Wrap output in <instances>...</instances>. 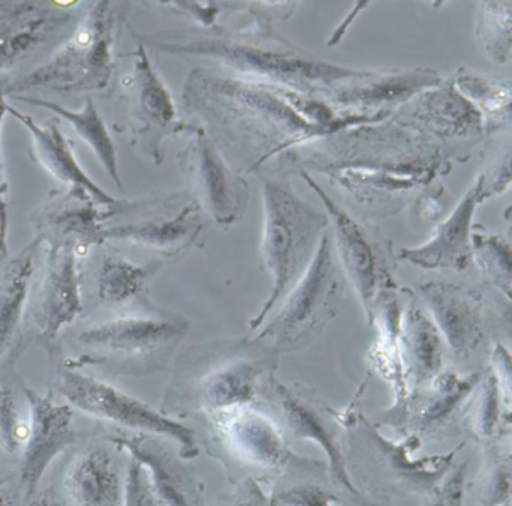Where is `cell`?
<instances>
[{"label": "cell", "instance_id": "6da1fadb", "mask_svg": "<svg viewBox=\"0 0 512 506\" xmlns=\"http://www.w3.org/2000/svg\"><path fill=\"white\" fill-rule=\"evenodd\" d=\"M182 103L242 176L289 175L287 161L299 149L343 128L380 122L338 115L320 98L205 67L187 77Z\"/></svg>", "mask_w": 512, "mask_h": 506}, {"label": "cell", "instance_id": "7a4b0ae2", "mask_svg": "<svg viewBox=\"0 0 512 506\" xmlns=\"http://www.w3.org/2000/svg\"><path fill=\"white\" fill-rule=\"evenodd\" d=\"M451 160L442 146L388 118L343 128L299 149L287 170L328 176L349 194L356 217L370 221L398 214L449 172Z\"/></svg>", "mask_w": 512, "mask_h": 506}, {"label": "cell", "instance_id": "3957f363", "mask_svg": "<svg viewBox=\"0 0 512 506\" xmlns=\"http://www.w3.org/2000/svg\"><path fill=\"white\" fill-rule=\"evenodd\" d=\"M235 26L134 34L137 43L164 55L203 62L251 82L283 86L325 100L329 92L362 76L367 68L344 67L319 58L275 34L265 5H248Z\"/></svg>", "mask_w": 512, "mask_h": 506}, {"label": "cell", "instance_id": "277c9868", "mask_svg": "<svg viewBox=\"0 0 512 506\" xmlns=\"http://www.w3.org/2000/svg\"><path fill=\"white\" fill-rule=\"evenodd\" d=\"M365 383L346 410L334 412L343 433V452L347 472L364 496L389 503L394 497H425L443 481L454 467L464 442L446 454L416 457L421 440L403 436L391 440L379 431V425L365 418L361 397Z\"/></svg>", "mask_w": 512, "mask_h": 506}, {"label": "cell", "instance_id": "5b68a950", "mask_svg": "<svg viewBox=\"0 0 512 506\" xmlns=\"http://www.w3.org/2000/svg\"><path fill=\"white\" fill-rule=\"evenodd\" d=\"M263 229L260 259L272 280L271 292L250 320L251 331L266 322L277 305L304 275L329 229L326 212L308 205L293 190L289 175L263 173Z\"/></svg>", "mask_w": 512, "mask_h": 506}, {"label": "cell", "instance_id": "8992f818", "mask_svg": "<svg viewBox=\"0 0 512 506\" xmlns=\"http://www.w3.org/2000/svg\"><path fill=\"white\" fill-rule=\"evenodd\" d=\"M127 5L94 2L68 40L40 67L7 86V95L49 92L56 95L104 91L116 70V41Z\"/></svg>", "mask_w": 512, "mask_h": 506}, {"label": "cell", "instance_id": "52a82bcc", "mask_svg": "<svg viewBox=\"0 0 512 506\" xmlns=\"http://www.w3.org/2000/svg\"><path fill=\"white\" fill-rule=\"evenodd\" d=\"M184 400L203 416L251 406L274 376L280 355L254 338H226L197 346L188 355Z\"/></svg>", "mask_w": 512, "mask_h": 506}, {"label": "cell", "instance_id": "ba28073f", "mask_svg": "<svg viewBox=\"0 0 512 506\" xmlns=\"http://www.w3.org/2000/svg\"><path fill=\"white\" fill-rule=\"evenodd\" d=\"M203 418L209 452L223 463L232 484L244 478L272 484L290 473L326 466L296 455L277 422L253 406L220 410Z\"/></svg>", "mask_w": 512, "mask_h": 506}, {"label": "cell", "instance_id": "9c48e42d", "mask_svg": "<svg viewBox=\"0 0 512 506\" xmlns=\"http://www.w3.org/2000/svg\"><path fill=\"white\" fill-rule=\"evenodd\" d=\"M346 284L328 229L307 271L263 323L257 340L280 356L310 346L340 311Z\"/></svg>", "mask_w": 512, "mask_h": 506}, {"label": "cell", "instance_id": "30bf717a", "mask_svg": "<svg viewBox=\"0 0 512 506\" xmlns=\"http://www.w3.org/2000/svg\"><path fill=\"white\" fill-rule=\"evenodd\" d=\"M308 187L322 200L331 226L335 256L347 283L355 290L368 325L373 323L377 299L386 290L398 289L394 280L391 242L370 221L341 208L325 188L305 172H299Z\"/></svg>", "mask_w": 512, "mask_h": 506}, {"label": "cell", "instance_id": "8fae6325", "mask_svg": "<svg viewBox=\"0 0 512 506\" xmlns=\"http://www.w3.org/2000/svg\"><path fill=\"white\" fill-rule=\"evenodd\" d=\"M442 335L446 350L461 367H473L488 353L491 332L499 316L490 293L481 287L446 280L422 281L412 290Z\"/></svg>", "mask_w": 512, "mask_h": 506}, {"label": "cell", "instance_id": "7c38bea8", "mask_svg": "<svg viewBox=\"0 0 512 506\" xmlns=\"http://www.w3.org/2000/svg\"><path fill=\"white\" fill-rule=\"evenodd\" d=\"M130 56L133 65L119 83L125 130L134 145L142 148L154 163L161 164L167 140L187 133L191 122L179 118L175 100L155 71L148 49L139 43Z\"/></svg>", "mask_w": 512, "mask_h": 506}, {"label": "cell", "instance_id": "4fadbf2b", "mask_svg": "<svg viewBox=\"0 0 512 506\" xmlns=\"http://www.w3.org/2000/svg\"><path fill=\"white\" fill-rule=\"evenodd\" d=\"M59 388L68 404L86 415L113 422L139 434L172 440L178 443L179 455L184 460L199 455L196 434L190 427L110 383L77 371H65L59 380Z\"/></svg>", "mask_w": 512, "mask_h": 506}, {"label": "cell", "instance_id": "5bb4252c", "mask_svg": "<svg viewBox=\"0 0 512 506\" xmlns=\"http://www.w3.org/2000/svg\"><path fill=\"white\" fill-rule=\"evenodd\" d=\"M185 134L188 140L178 161L188 184L187 193L209 220L220 226H232L247 212V181L230 166L202 125L191 122Z\"/></svg>", "mask_w": 512, "mask_h": 506}, {"label": "cell", "instance_id": "9a60e30c", "mask_svg": "<svg viewBox=\"0 0 512 506\" xmlns=\"http://www.w3.org/2000/svg\"><path fill=\"white\" fill-rule=\"evenodd\" d=\"M262 397L280 419L284 436L316 443L326 455L329 479L340 490L361 496L355 487L343 452V433L335 421L334 410L325 406L319 398L298 385H287L271 376L263 388Z\"/></svg>", "mask_w": 512, "mask_h": 506}, {"label": "cell", "instance_id": "2e32d148", "mask_svg": "<svg viewBox=\"0 0 512 506\" xmlns=\"http://www.w3.org/2000/svg\"><path fill=\"white\" fill-rule=\"evenodd\" d=\"M389 119L433 140L452 158L466 157L464 149L473 148L487 137L481 115L455 89L451 79H443L440 85L416 95Z\"/></svg>", "mask_w": 512, "mask_h": 506}, {"label": "cell", "instance_id": "e0dca14e", "mask_svg": "<svg viewBox=\"0 0 512 506\" xmlns=\"http://www.w3.org/2000/svg\"><path fill=\"white\" fill-rule=\"evenodd\" d=\"M146 203L152 214L131 223L104 227V242H130L164 257H178L205 241L209 218L187 191Z\"/></svg>", "mask_w": 512, "mask_h": 506}, {"label": "cell", "instance_id": "ac0fdd59", "mask_svg": "<svg viewBox=\"0 0 512 506\" xmlns=\"http://www.w3.org/2000/svg\"><path fill=\"white\" fill-rule=\"evenodd\" d=\"M442 82L443 77L431 68H367L362 76L329 92L323 101L338 115L385 121L416 95Z\"/></svg>", "mask_w": 512, "mask_h": 506}, {"label": "cell", "instance_id": "d6986e66", "mask_svg": "<svg viewBox=\"0 0 512 506\" xmlns=\"http://www.w3.org/2000/svg\"><path fill=\"white\" fill-rule=\"evenodd\" d=\"M190 323L176 314L122 316L89 326L77 341L98 355L125 359L166 356L187 335Z\"/></svg>", "mask_w": 512, "mask_h": 506}, {"label": "cell", "instance_id": "ffe728a7", "mask_svg": "<svg viewBox=\"0 0 512 506\" xmlns=\"http://www.w3.org/2000/svg\"><path fill=\"white\" fill-rule=\"evenodd\" d=\"M79 7L73 2H0V76L70 29Z\"/></svg>", "mask_w": 512, "mask_h": 506}, {"label": "cell", "instance_id": "44dd1931", "mask_svg": "<svg viewBox=\"0 0 512 506\" xmlns=\"http://www.w3.org/2000/svg\"><path fill=\"white\" fill-rule=\"evenodd\" d=\"M46 262L29 313L41 337L55 340L82 314L79 254L64 245L46 244Z\"/></svg>", "mask_w": 512, "mask_h": 506}, {"label": "cell", "instance_id": "7402d4cb", "mask_svg": "<svg viewBox=\"0 0 512 506\" xmlns=\"http://www.w3.org/2000/svg\"><path fill=\"white\" fill-rule=\"evenodd\" d=\"M31 418L23 440L20 482L26 496L34 497L53 461L77 439L74 412L70 404L25 388Z\"/></svg>", "mask_w": 512, "mask_h": 506}, {"label": "cell", "instance_id": "603a6c76", "mask_svg": "<svg viewBox=\"0 0 512 506\" xmlns=\"http://www.w3.org/2000/svg\"><path fill=\"white\" fill-rule=\"evenodd\" d=\"M485 181V173H481L463 199L434 227L431 238L419 247L401 248L397 259L425 271L466 272L473 265V217L487 200Z\"/></svg>", "mask_w": 512, "mask_h": 506}, {"label": "cell", "instance_id": "cb8c5ba5", "mask_svg": "<svg viewBox=\"0 0 512 506\" xmlns=\"http://www.w3.org/2000/svg\"><path fill=\"white\" fill-rule=\"evenodd\" d=\"M101 208L82 188L52 191L34 217L38 241L64 245L83 256L95 245L104 244V223L112 211Z\"/></svg>", "mask_w": 512, "mask_h": 506}, {"label": "cell", "instance_id": "d4e9b609", "mask_svg": "<svg viewBox=\"0 0 512 506\" xmlns=\"http://www.w3.org/2000/svg\"><path fill=\"white\" fill-rule=\"evenodd\" d=\"M110 442L142 464L160 506H203V485L161 437L118 434Z\"/></svg>", "mask_w": 512, "mask_h": 506}, {"label": "cell", "instance_id": "484cf974", "mask_svg": "<svg viewBox=\"0 0 512 506\" xmlns=\"http://www.w3.org/2000/svg\"><path fill=\"white\" fill-rule=\"evenodd\" d=\"M481 371L461 376L455 371L443 370L430 383L413 389L404 407L403 436L419 440L436 436L452 424L472 397L481 379Z\"/></svg>", "mask_w": 512, "mask_h": 506}, {"label": "cell", "instance_id": "4316f807", "mask_svg": "<svg viewBox=\"0 0 512 506\" xmlns=\"http://www.w3.org/2000/svg\"><path fill=\"white\" fill-rule=\"evenodd\" d=\"M403 304L398 295V289L386 290L379 296L374 307L373 323H371L379 328V340L368 355L374 370L386 382L391 383L394 391V406L382 413V419L376 425H388L400 433L403 427L404 407L410 394L400 346Z\"/></svg>", "mask_w": 512, "mask_h": 506}, {"label": "cell", "instance_id": "83f0119b", "mask_svg": "<svg viewBox=\"0 0 512 506\" xmlns=\"http://www.w3.org/2000/svg\"><path fill=\"white\" fill-rule=\"evenodd\" d=\"M7 113L16 118L29 131L32 137V157L56 181L64 184L65 188H82L94 197L98 205L110 209L113 215L125 205L124 200L110 196L100 185L95 184L89 178L88 173L76 160L73 146L62 134L61 128L55 121L38 124L31 116L14 109L11 104H8Z\"/></svg>", "mask_w": 512, "mask_h": 506}, {"label": "cell", "instance_id": "f1b7e54d", "mask_svg": "<svg viewBox=\"0 0 512 506\" xmlns=\"http://www.w3.org/2000/svg\"><path fill=\"white\" fill-rule=\"evenodd\" d=\"M400 326L401 356L410 391L430 383L443 371L445 343L424 307L407 289Z\"/></svg>", "mask_w": 512, "mask_h": 506}, {"label": "cell", "instance_id": "f546056e", "mask_svg": "<svg viewBox=\"0 0 512 506\" xmlns=\"http://www.w3.org/2000/svg\"><path fill=\"white\" fill-rule=\"evenodd\" d=\"M65 490L73 506H122L124 482L104 446H89L68 467Z\"/></svg>", "mask_w": 512, "mask_h": 506}, {"label": "cell", "instance_id": "4dcf8cb0", "mask_svg": "<svg viewBox=\"0 0 512 506\" xmlns=\"http://www.w3.org/2000/svg\"><path fill=\"white\" fill-rule=\"evenodd\" d=\"M37 238L0 268V358L13 346L28 310L29 292L35 272Z\"/></svg>", "mask_w": 512, "mask_h": 506}, {"label": "cell", "instance_id": "1f68e13d", "mask_svg": "<svg viewBox=\"0 0 512 506\" xmlns=\"http://www.w3.org/2000/svg\"><path fill=\"white\" fill-rule=\"evenodd\" d=\"M11 98L29 104V106L49 110V112L55 113L59 118L68 122L76 130L77 136L94 152L95 157L100 161L110 179L115 182L116 187L121 190L122 178L121 170H119L118 152H116L112 136H110L109 130H107L106 124H104L103 118H101L91 98H86L80 110L67 109V107L55 103V101L43 97H34V95H13Z\"/></svg>", "mask_w": 512, "mask_h": 506}, {"label": "cell", "instance_id": "d6a6232c", "mask_svg": "<svg viewBox=\"0 0 512 506\" xmlns=\"http://www.w3.org/2000/svg\"><path fill=\"white\" fill-rule=\"evenodd\" d=\"M464 427L467 436L482 446L500 442L511 433V406L503 398L493 371H484L467 401Z\"/></svg>", "mask_w": 512, "mask_h": 506}, {"label": "cell", "instance_id": "836d02e7", "mask_svg": "<svg viewBox=\"0 0 512 506\" xmlns=\"http://www.w3.org/2000/svg\"><path fill=\"white\" fill-rule=\"evenodd\" d=\"M455 89L481 115L487 136L511 124V85L484 73L460 67L451 77Z\"/></svg>", "mask_w": 512, "mask_h": 506}, {"label": "cell", "instance_id": "e575fe53", "mask_svg": "<svg viewBox=\"0 0 512 506\" xmlns=\"http://www.w3.org/2000/svg\"><path fill=\"white\" fill-rule=\"evenodd\" d=\"M160 269L161 263L140 265L121 256H104L95 275L97 298L103 304H127L145 292Z\"/></svg>", "mask_w": 512, "mask_h": 506}, {"label": "cell", "instance_id": "d590c367", "mask_svg": "<svg viewBox=\"0 0 512 506\" xmlns=\"http://www.w3.org/2000/svg\"><path fill=\"white\" fill-rule=\"evenodd\" d=\"M472 260L491 290L511 302V241L502 233L490 232L481 224H473Z\"/></svg>", "mask_w": 512, "mask_h": 506}, {"label": "cell", "instance_id": "8d00e7d4", "mask_svg": "<svg viewBox=\"0 0 512 506\" xmlns=\"http://www.w3.org/2000/svg\"><path fill=\"white\" fill-rule=\"evenodd\" d=\"M478 506H511L512 455L500 442L484 446L481 470L473 484Z\"/></svg>", "mask_w": 512, "mask_h": 506}, {"label": "cell", "instance_id": "74e56055", "mask_svg": "<svg viewBox=\"0 0 512 506\" xmlns=\"http://www.w3.org/2000/svg\"><path fill=\"white\" fill-rule=\"evenodd\" d=\"M476 40L494 64L511 61V2H482L476 7Z\"/></svg>", "mask_w": 512, "mask_h": 506}, {"label": "cell", "instance_id": "f35d334b", "mask_svg": "<svg viewBox=\"0 0 512 506\" xmlns=\"http://www.w3.org/2000/svg\"><path fill=\"white\" fill-rule=\"evenodd\" d=\"M25 433L13 391L0 385V454L13 457L22 452Z\"/></svg>", "mask_w": 512, "mask_h": 506}, {"label": "cell", "instance_id": "ab89813d", "mask_svg": "<svg viewBox=\"0 0 512 506\" xmlns=\"http://www.w3.org/2000/svg\"><path fill=\"white\" fill-rule=\"evenodd\" d=\"M448 214V199L442 185L424 188L410 202V217L418 226L436 227Z\"/></svg>", "mask_w": 512, "mask_h": 506}, {"label": "cell", "instance_id": "60d3db41", "mask_svg": "<svg viewBox=\"0 0 512 506\" xmlns=\"http://www.w3.org/2000/svg\"><path fill=\"white\" fill-rule=\"evenodd\" d=\"M122 506H160L145 469L131 457L124 481Z\"/></svg>", "mask_w": 512, "mask_h": 506}, {"label": "cell", "instance_id": "b9f144b4", "mask_svg": "<svg viewBox=\"0 0 512 506\" xmlns=\"http://www.w3.org/2000/svg\"><path fill=\"white\" fill-rule=\"evenodd\" d=\"M466 463L454 464L443 481L424 497V506H464Z\"/></svg>", "mask_w": 512, "mask_h": 506}, {"label": "cell", "instance_id": "7bdbcfd3", "mask_svg": "<svg viewBox=\"0 0 512 506\" xmlns=\"http://www.w3.org/2000/svg\"><path fill=\"white\" fill-rule=\"evenodd\" d=\"M256 478H244L233 484V490L212 506H272L271 497Z\"/></svg>", "mask_w": 512, "mask_h": 506}, {"label": "cell", "instance_id": "ee69618b", "mask_svg": "<svg viewBox=\"0 0 512 506\" xmlns=\"http://www.w3.org/2000/svg\"><path fill=\"white\" fill-rule=\"evenodd\" d=\"M7 83L0 79V235L8 236V182L5 178L4 157H2V125H4L5 116L8 115L7 107Z\"/></svg>", "mask_w": 512, "mask_h": 506}, {"label": "cell", "instance_id": "f6af8a7d", "mask_svg": "<svg viewBox=\"0 0 512 506\" xmlns=\"http://www.w3.org/2000/svg\"><path fill=\"white\" fill-rule=\"evenodd\" d=\"M164 7L170 10L181 11L187 14L191 19L196 20L202 29L214 28L215 20L218 14L223 10L224 5L217 4H193V2H173V4H164Z\"/></svg>", "mask_w": 512, "mask_h": 506}, {"label": "cell", "instance_id": "bcb514c9", "mask_svg": "<svg viewBox=\"0 0 512 506\" xmlns=\"http://www.w3.org/2000/svg\"><path fill=\"white\" fill-rule=\"evenodd\" d=\"M334 506H392L391 503L379 502V500L370 499V497L364 496H352V494L343 493L338 497L337 502Z\"/></svg>", "mask_w": 512, "mask_h": 506}, {"label": "cell", "instance_id": "7dc6e473", "mask_svg": "<svg viewBox=\"0 0 512 506\" xmlns=\"http://www.w3.org/2000/svg\"><path fill=\"white\" fill-rule=\"evenodd\" d=\"M29 506H61V503L50 494H43V496H38L37 499L32 500Z\"/></svg>", "mask_w": 512, "mask_h": 506}, {"label": "cell", "instance_id": "c3c4849f", "mask_svg": "<svg viewBox=\"0 0 512 506\" xmlns=\"http://www.w3.org/2000/svg\"><path fill=\"white\" fill-rule=\"evenodd\" d=\"M0 506H13L10 490H8L7 484H5L2 476H0Z\"/></svg>", "mask_w": 512, "mask_h": 506}, {"label": "cell", "instance_id": "681fc988", "mask_svg": "<svg viewBox=\"0 0 512 506\" xmlns=\"http://www.w3.org/2000/svg\"><path fill=\"white\" fill-rule=\"evenodd\" d=\"M7 254V239L0 238V257H5Z\"/></svg>", "mask_w": 512, "mask_h": 506}]
</instances>
